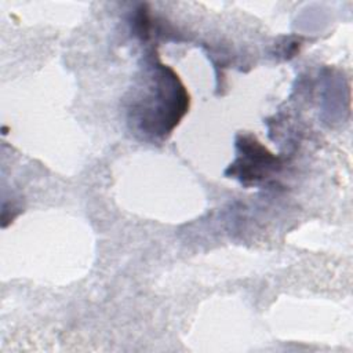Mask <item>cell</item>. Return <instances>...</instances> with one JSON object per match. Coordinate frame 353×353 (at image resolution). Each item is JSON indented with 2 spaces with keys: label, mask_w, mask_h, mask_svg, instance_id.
Returning <instances> with one entry per match:
<instances>
[{
  "label": "cell",
  "mask_w": 353,
  "mask_h": 353,
  "mask_svg": "<svg viewBox=\"0 0 353 353\" xmlns=\"http://www.w3.org/2000/svg\"><path fill=\"white\" fill-rule=\"evenodd\" d=\"M150 90L146 91L143 105L137 109L141 114V124L145 121L150 125L149 132L163 134L168 132L181 119L186 110L188 97L176 76L165 69L157 68L154 76L150 79Z\"/></svg>",
  "instance_id": "obj_1"
}]
</instances>
